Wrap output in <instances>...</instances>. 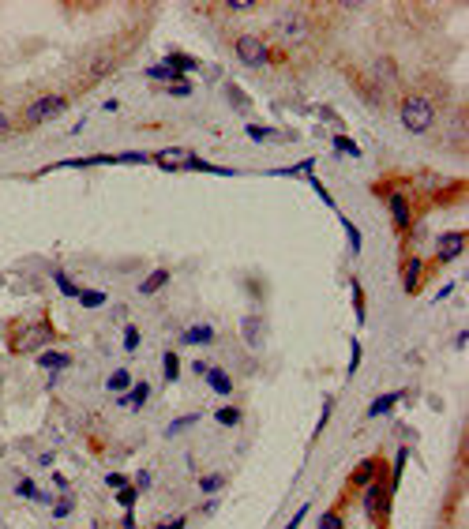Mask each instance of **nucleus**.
Instances as JSON below:
<instances>
[{
  "instance_id": "obj_1",
  "label": "nucleus",
  "mask_w": 469,
  "mask_h": 529,
  "mask_svg": "<svg viewBox=\"0 0 469 529\" xmlns=\"http://www.w3.org/2000/svg\"><path fill=\"white\" fill-rule=\"evenodd\" d=\"M398 120H402L405 132H413V135L432 132V124H435V102L428 98V94H405L402 106H398Z\"/></svg>"
},
{
  "instance_id": "obj_2",
  "label": "nucleus",
  "mask_w": 469,
  "mask_h": 529,
  "mask_svg": "<svg viewBox=\"0 0 469 529\" xmlns=\"http://www.w3.org/2000/svg\"><path fill=\"white\" fill-rule=\"evenodd\" d=\"M361 507H364V518H368L372 526L383 529L387 518H391V507H394V492L391 484H383V480H368V484L361 488Z\"/></svg>"
},
{
  "instance_id": "obj_3",
  "label": "nucleus",
  "mask_w": 469,
  "mask_h": 529,
  "mask_svg": "<svg viewBox=\"0 0 469 529\" xmlns=\"http://www.w3.org/2000/svg\"><path fill=\"white\" fill-rule=\"evenodd\" d=\"M274 34L282 38L285 45H304L312 38V15L304 8H282L274 15Z\"/></svg>"
},
{
  "instance_id": "obj_4",
  "label": "nucleus",
  "mask_w": 469,
  "mask_h": 529,
  "mask_svg": "<svg viewBox=\"0 0 469 529\" xmlns=\"http://www.w3.org/2000/svg\"><path fill=\"white\" fill-rule=\"evenodd\" d=\"M64 109H68L64 94H38V98L27 102V109H23V124L34 128V124H45V120H57Z\"/></svg>"
},
{
  "instance_id": "obj_5",
  "label": "nucleus",
  "mask_w": 469,
  "mask_h": 529,
  "mask_svg": "<svg viewBox=\"0 0 469 529\" xmlns=\"http://www.w3.org/2000/svg\"><path fill=\"white\" fill-rule=\"evenodd\" d=\"M233 53L241 64H248V68H267L270 64V45L263 42V38L256 34H237L233 38Z\"/></svg>"
},
{
  "instance_id": "obj_6",
  "label": "nucleus",
  "mask_w": 469,
  "mask_h": 529,
  "mask_svg": "<svg viewBox=\"0 0 469 529\" xmlns=\"http://www.w3.org/2000/svg\"><path fill=\"white\" fill-rule=\"evenodd\" d=\"M53 342V327L45 323H30V327H23L19 334H15V342H12V353H34V349H45Z\"/></svg>"
},
{
  "instance_id": "obj_7",
  "label": "nucleus",
  "mask_w": 469,
  "mask_h": 529,
  "mask_svg": "<svg viewBox=\"0 0 469 529\" xmlns=\"http://www.w3.org/2000/svg\"><path fill=\"white\" fill-rule=\"evenodd\" d=\"M192 154H195L192 147H162L158 154H150V162H154L158 169H165V173H180V169H188Z\"/></svg>"
},
{
  "instance_id": "obj_8",
  "label": "nucleus",
  "mask_w": 469,
  "mask_h": 529,
  "mask_svg": "<svg viewBox=\"0 0 469 529\" xmlns=\"http://www.w3.org/2000/svg\"><path fill=\"white\" fill-rule=\"evenodd\" d=\"M466 252V229H450L435 240V263H455Z\"/></svg>"
},
{
  "instance_id": "obj_9",
  "label": "nucleus",
  "mask_w": 469,
  "mask_h": 529,
  "mask_svg": "<svg viewBox=\"0 0 469 529\" xmlns=\"http://www.w3.org/2000/svg\"><path fill=\"white\" fill-rule=\"evenodd\" d=\"M387 207H391V218H394V226H398V233H409L413 229L409 196H405V191H391V196H387Z\"/></svg>"
},
{
  "instance_id": "obj_10",
  "label": "nucleus",
  "mask_w": 469,
  "mask_h": 529,
  "mask_svg": "<svg viewBox=\"0 0 469 529\" xmlns=\"http://www.w3.org/2000/svg\"><path fill=\"white\" fill-rule=\"evenodd\" d=\"M420 282H424V259H420V255H405V263H402V290L409 296H417Z\"/></svg>"
},
{
  "instance_id": "obj_11",
  "label": "nucleus",
  "mask_w": 469,
  "mask_h": 529,
  "mask_svg": "<svg viewBox=\"0 0 469 529\" xmlns=\"http://www.w3.org/2000/svg\"><path fill=\"white\" fill-rule=\"evenodd\" d=\"M147 398H150V383L147 379H135L132 390L117 395V405H121V410H128V413H139L143 405H147Z\"/></svg>"
},
{
  "instance_id": "obj_12",
  "label": "nucleus",
  "mask_w": 469,
  "mask_h": 529,
  "mask_svg": "<svg viewBox=\"0 0 469 529\" xmlns=\"http://www.w3.org/2000/svg\"><path fill=\"white\" fill-rule=\"evenodd\" d=\"M402 402H405V390H387V395H379V398H372V402H368L364 421H379V416H387L394 405H402Z\"/></svg>"
},
{
  "instance_id": "obj_13",
  "label": "nucleus",
  "mask_w": 469,
  "mask_h": 529,
  "mask_svg": "<svg viewBox=\"0 0 469 529\" xmlns=\"http://www.w3.org/2000/svg\"><path fill=\"white\" fill-rule=\"evenodd\" d=\"M180 342H184V346H214V342H218V331H214L211 323H188L184 331H180Z\"/></svg>"
},
{
  "instance_id": "obj_14",
  "label": "nucleus",
  "mask_w": 469,
  "mask_h": 529,
  "mask_svg": "<svg viewBox=\"0 0 469 529\" xmlns=\"http://www.w3.org/2000/svg\"><path fill=\"white\" fill-rule=\"evenodd\" d=\"M38 368H45L49 375H60L71 368V353L68 349H45V353H38Z\"/></svg>"
},
{
  "instance_id": "obj_15",
  "label": "nucleus",
  "mask_w": 469,
  "mask_h": 529,
  "mask_svg": "<svg viewBox=\"0 0 469 529\" xmlns=\"http://www.w3.org/2000/svg\"><path fill=\"white\" fill-rule=\"evenodd\" d=\"M203 379H206V387H211L218 398H229V395H233V375H229L226 368H214V364H211V368L203 372Z\"/></svg>"
},
{
  "instance_id": "obj_16",
  "label": "nucleus",
  "mask_w": 469,
  "mask_h": 529,
  "mask_svg": "<svg viewBox=\"0 0 469 529\" xmlns=\"http://www.w3.org/2000/svg\"><path fill=\"white\" fill-rule=\"evenodd\" d=\"M241 334H244V342H248L252 349H259V346H263V334H267L263 316H244L241 319Z\"/></svg>"
},
{
  "instance_id": "obj_17",
  "label": "nucleus",
  "mask_w": 469,
  "mask_h": 529,
  "mask_svg": "<svg viewBox=\"0 0 469 529\" xmlns=\"http://www.w3.org/2000/svg\"><path fill=\"white\" fill-rule=\"evenodd\" d=\"M169 278H173V270L169 267H158V270H150L147 278L139 282V293L143 296H154V293H162L165 285H169Z\"/></svg>"
},
{
  "instance_id": "obj_18",
  "label": "nucleus",
  "mask_w": 469,
  "mask_h": 529,
  "mask_svg": "<svg viewBox=\"0 0 469 529\" xmlns=\"http://www.w3.org/2000/svg\"><path fill=\"white\" fill-rule=\"evenodd\" d=\"M147 79L150 83H165V86H173V83H188V75H180V71H173V68H165V64H150L147 68Z\"/></svg>"
},
{
  "instance_id": "obj_19",
  "label": "nucleus",
  "mask_w": 469,
  "mask_h": 529,
  "mask_svg": "<svg viewBox=\"0 0 469 529\" xmlns=\"http://www.w3.org/2000/svg\"><path fill=\"white\" fill-rule=\"evenodd\" d=\"M132 383H135V375L128 372V368H113L109 379H106V390L109 395H124V390H132Z\"/></svg>"
},
{
  "instance_id": "obj_20",
  "label": "nucleus",
  "mask_w": 469,
  "mask_h": 529,
  "mask_svg": "<svg viewBox=\"0 0 469 529\" xmlns=\"http://www.w3.org/2000/svg\"><path fill=\"white\" fill-rule=\"evenodd\" d=\"M165 68H173V71H180V75H188V71H195L200 68V60L195 57H188V53H165Z\"/></svg>"
},
{
  "instance_id": "obj_21",
  "label": "nucleus",
  "mask_w": 469,
  "mask_h": 529,
  "mask_svg": "<svg viewBox=\"0 0 469 529\" xmlns=\"http://www.w3.org/2000/svg\"><path fill=\"white\" fill-rule=\"evenodd\" d=\"M244 135H248L252 143H278L282 139V132H278V128H267V124H244Z\"/></svg>"
},
{
  "instance_id": "obj_22",
  "label": "nucleus",
  "mask_w": 469,
  "mask_h": 529,
  "mask_svg": "<svg viewBox=\"0 0 469 529\" xmlns=\"http://www.w3.org/2000/svg\"><path fill=\"white\" fill-rule=\"evenodd\" d=\"M376 477H379V462L368 458V462H361V466H357V473L349 477V484H353V488H364L368 480H376Z\"/></svg>"
},
{
  "instance_id": "obj_23",
  "label": "nucleus",
  "mask_w": 469,
  "mask_h": 529,
  "mask_svg": "<svg viewBox=\"0 0 469 529\" xmlns=\"http://www.w3.org/2000/svg\"><path fill=\"white\" fill-rule=\"evenodd\" d=\"M214 421H218L221 428H241L244 410H241V405H221V410H214Z\"/></svg>"
},
{
  "instance_id": "obj_24",
  "label": "nucleus",
  "mask_w": 469,
  "mask_h": 529,
  "mask_svg": "<svg viewBox=\"0 0 469 529\" xmlns=\"http://www.w3.org/2000/svg\"><path fill=\"white\" fill-rule=\"evenodd\" d=\"M162 379L165 383H177L180 379V357H177V349H165L162 353Z\"/></svg>"
},
{
  "instance_id": "obj_25",
  "label": "nucleus",
  "mask_w": 469,
  "mask_h": 529,
  "mask_svg": "<svg viewBox=\"0 0 469 529\" xmlns=\"http://www.w3.org/2000/svg\"><path fill=\"white\" fill-rule=\"evenodd\" d=\"M53 285H57V290L60 293H64V296H71V301H75V296H79V285H75V278H71L68 274V270H53Z\"/></svg>"
},
{
  "instance_id": "obj_26",
  "label": "nucleus",
  "mask_w": 469,
  "mask_h": 529,
  "mask_svg": "<svg viewBox=\"0 0 469 529\" xmlns=\"http://www.w3.org/2000/svg\"><path fill=\"white\" fill-rule=\"evenodd\" d=\"M139 346H143V334H139V327H135V323H128V327H124V334H121V349H124V353H128V357H132V353H139Z\"/></svg>"
},
{
  "instance_id": "obj_27",
  "label": "nucleus",
  "mask_w": 469,
  "mask_h": 529,
  "mask_svg": "<svg viewBox=\"0 0 469 529\" xmlns=\"http://www.w3.org/2000/svg\"><path fill=\"white\" fill-rule=\"evenodd\" d=\"M83 308H101V304H109V293L106 290H79V296H75Z\"/></svg>"
},
{
  "instance_id": "obj_28",
  "label": "nucleus",
  "mask_w": 469,
  "mask_h": 529,
  "mask_svg": "<svg viewBox=\"0 0 469 529\" xmlns=\"http://www.w3.org/2000/svg\"><path fill=\"white\" fill-rule=\"evenodd\" d=\"M341 229H346L349 252H353V255H361V252H364V237H361V229H357L353 222H349V218H341Z\"/></svg>"
},
{
  "instance_id": "obj_29",
  "label": "nucleus",
  "mask_w": 469,
  "mask_h": 529,
  "mask_svg": "<svg viewBox=\"0 0 469 529\" xmlns=\"http://www.w3.org/2000/svg\"><path fill=\"white\" fill-rule=\"evenodd\" d=\"M221 488H226V477H221V473H203L200 477V492L203 495H214V492H221Z\"/></svg>"
},
{
  "instance_id": "obj_30",
  "label": "nucleus",
  "mask_w": 469,
  "mask_h": 529,
  "mask_svg": "<svg viewBox=\"0 0 469 529\" xmlns=\"http://www.w3.org/2000/svg\"><path fill=\"white\" fill-rule=\"evenodd\" d=\"M117 507H124V510H135V503H139V492H135V484H124V488H117Z\"/></svg>"
},
{
  "instance_id": "obj_31",
  "label": "nucleus",
  "mask_w": 469,
  "mask_h": 529,
  "mask_svg": "<svg viewBox=\"0 0 469 529\" xmlns=\"http://www.w3.org/2000/svg\"><path fill=\"white\" fill-rule=\"evenodd\" d=\"M192 424H200V413H184V416H177V421L165 428V439H173V436H180L184 428H192Z\"/></svg>"
},
{
  "instance_id": "obj_32",
  "label": "nucleus",
  "mask_w": 469,
  "mask_h": 529,
  "mask_svg": "<svg viewBox=\"0 0 469 529\" xmlns=\"http://www.w3.org/2000/svg\"><path fill=\"white\" fill-rule=\"evenodd\" d=\"M312 169H315V158H304V162H297V165H289V169H274L278 176H312Z\"/></svg>"
},
{
  "instance_id": "obj_33",
  "label": "nucleus",
  "mask_w": 469,
  "mask_h": 529,
  "mask_svg": "<svg viewBox=\"0 0 469 529\" xmlns=\"http://www.w3.org/2000/svg\"><path fill=\"white\" fill-rule=\"evenodd\" d=\"M349 290H353V311H357V323H368V319H364V290H361V282H357V278H353V282H349Z\"/></svg>"
},
{
  "instance_id": "obj_34",
  "label": "nucleus",
  "mask_w": 469,
  "mask_h": 529,
  "mask_svg": "<svg viewBox=\"0 0 469 529\" xmlns=\"http://www.w3.org/2000/svg\"><path fill=\"white\" fill-rule=\"evenodd\" d=\"M71 515H75V499H71V492H64L53 503V518H71Z\"/></svg>"
},
{
  "instance_id": "obj_35",
  "label": "nucleus",
  "mask_w": 469,
  "mask_h": 529,
  "mask_svg": "<svg viewBox=\"0 0 469 529\" xmlns=\"http://www.w3.org/2000/svg\"><path fill=\"white\" fill-rule=\"evenodd\" d=\"M335 154H349V158H361V147H357L349 135H335Z\"/></svg>"
},
{
  "instance_id": "obj_36",
  "label": "nucleus",
  "mask_w": 469,
  "mask_h": 529,
  "mask_svg": "<svg viewBox=\"0 0 469 529\" xmlns=\"http://www.w3.org/2000/svg\"><path fill=\"white\" fill-rule=\"evenodd\" d=\"M361 357H364V346L361 342H349V368H346V375H357V368H361Z\"/></svg>"
},
{
  "instance_id": "obj_37",
  "label": "nucleus",
  "mask_w": 469,
  "mask_h": 529,
  "mask_svg": "<svg viewBox=\"0 0 469 529\" xmlns=\"http://www.w3.org/2000/svg\"><path fill=\"white\" fill-rule=\"evenodd\" d=\"M330 410H335V398H327V402H323V413H320V421H315L312 439H320V436H323V428H327V421H330Z\"/></svg>"
},
{
  "instance_id": "obj_38",
  "label": "nucleus",
  "mask_w": 469,
  "mask_h": 529,
  "mask_svg": "<svg viewBox=\"0 0 469 529\" xmlns=\"http://www.w3.org/2000/svg\"><path fill=\"white\" fill-rule=\"evenodd\" d=\"M15 495H19V499H30V503H34V495H38V484H34V480H30V477H23L19 484H15Z\"/></svg>"
},
{
  "instance_id": "obj_39",
  "label": "nucleus",
  "mask_w": 469,
  "mask_h": 529,
  "mask_svg": "<svg viewBox=\"0 0 469 529\" xmlns=\"http://www.w3.org/2000/svg\"><path fill=\"white\" fill-rule=\"evenodd\" d=\"M192 91H195L192 79H188V83H173V86H165V94H169V98H192Z\"/></svg>"
},
{
  "instance_id": "obj_40",
  "label": "nucleus",
  "mask_w": 469,
  "mask_h": 529,
  "mask_svg": "<svg viewBox=\"0 0 469 529\" xmlns=\"http://www.w3.org/2000/svg\"><path fill=\"white\" fill-rule=\"evenodd\" d=\"M315 529H346V522H341V515H338V507L327 510V515L320 518V526H315Z\"/></svg>"
},
{
  "instance_id": "obj_41",
  "label": "nucleus",
  "mask_w": 469,
  "mask_h": 529,
  "mask_svg": "<svg viewBox=\"0 0 469 529\" xmlns=\"http://www.w3.org/2000/svg\"><path fill=\"white\" fill-rule=\"evenodd\" d=\"M308 507H312V499H304V503H300L297 510H293V518H289V522H285V529H300V522H304V518H308Z\"/></svg>"
},
{
  "instance_id": "obj_42",
  "label": "nucleus",
  "mask_w": 469,
  "mask_h": 529,
  "mask_svg": "<svg viewBox=\"0 0 469 529\" xmlns=\"http://www.w3.org/2000/svg\"><path fill=\"white\" fill-rule=\"evenodd\" d=\"M226 12H233V15H248V12H256V0H229Z\"/></svg>"
},
{
  "instance_id": "obj_43",
  "label": "nucleus",
  "mask_w": 469,
  "mask_h": 529,
  "mask_svg": "<svg viewBox=\"0 0 469 529\" xmlns=\"http://www.w3.org/2000/svg\"><path fill=\"white\" fill-rule=\"evenodd\" d=\"M150 484H154V477H150V469H139L135 473V492H150Z\"/></svg>"
},
{
  "instance_id": "obj_44",
  "label": "nucleus",
  "mask_w": 469,
  "mask_h": 529,
  "mask_svg": "<svg viewBox=\"0 0 469 529\" xmlns=\"http://www.w3.org/2000/svg\"><path fill=\"white\" fill-rule=\"evenodd\" d=\"M308 184H312V188H315V196H320V199H323V203H327V207H330V211H335V199H330V191H327V188H323V184H320V180H315V173H312V176H308Z\"/></svg>"
},
{
  "instance_id": "obj_45",
  "label": "nucleus",
  "mask_w": 469,
  "mask_h": 529,
  "mask_svg": "<svg viewBox=\"0 0 469 529\" xmlns=\"http://www.w3.org/2000/svg\"><path fill=\"white\" fill-rule=\"evenodd\" d=\"M106 484L117 492V488H124V484H128V473H109V477H106Z\"/></svg>"
},
{
  "instance_id": "obj_46",
  "label": "nucleus",
  "mask_w": 469,
  "mask_h": 529,
  "mask_svg": "<svg viewBox=\"0 0 469 529\" xmlns=\"http://www.w3.org/2000/svg\"><path fill=\"white\" fill-rule=\"evenodd\" d=\"M53 484H57L60 492H71V484H68V477H64V473H53Z\"/></svg>"
},
{
  "instance_id": "obj_47",
  "label": "nucleus",
  "mask_w": 469,
  "mask_h": 529,
  "mask_svg": "<svg viewBox=\"0 0 469 529\" xmlns=\"http://www.w3.org/2000/svg\"><path fill=\"white\" fill-rule=\"evenodd\" d=\"M101 113H121V102H117V98L101 102Z\"/></svg>"
},
{
  "instance_id": "obj_48",
  "label": "nucleus",
  "mask_w": 469,
  "mask_h": 529,
  "mask_svg": "<svg viewBox=\"0 0 469 529\" xmlns=\"http://www.w3.org/2000/svg\"><path fill=\"white\" fill-rule=\"evenodd\" d=\"M188 526V518H173V522H165V526H154V529H184Z\"/></svg>"
},
{
  "instance_id": "obj_49",
  "label": "nucleus",
  "mask_w": 469,
  "mask_h": 529,
  "mask_svg": "<svg viewBox=\"0 0 469 529\" xmlns=\"http://www.w3.org/2000/svg\"><path fill=\"white\" fill-rule=\"evenodd\" d=\"M121 529H139V526H135V510H124V522H121Z\"/></svg>"
},
{
  "instance_id": "obj_50",
  "label": "nucleus",
  "mask_w": 469,
  "mask_h": 529,
  "mask_svg": "<svg viewBox=\"0 0 469 529\" xmlns=\"http://www.w3.org/2000/svg\"><path fill=\"white\" fill-rule=\"evenodd\" d=\"M455 290H458V285H455V282H447V285H443V290H440V293H435V301H447V296H450V293H455Z\"/></svg>"
},
{
  "instance_id": "obj_51",
  "label": "nucleus",
  "mask_w": 469,
  "mask_h": 529,
  "mask_svg": "<svg viewBox=\"0 0 469 529\" xmlns=\"http://www.w3.org/2000/svg\"><path fill=\"white\" fill-rule=\"evenodd\" d=\"M466 342H469V331H458V338H455V349L462 353V349H466Z\"/></svg>"
},
{
  "instance_id": "obj_52",
  "label": "nucleus",
  "mask_w": 469,
  "mask_h": 529,
  "mask_svg": "<svg viewBox=\"0 0 469 529\" xmlns=\"http://www.w3.org/2000/svg\"><path fill=\"white\" fill-rule=\"evenodd\" d=\"M8 128H12V117H8V113H4V109H0V135H4V132H8Z\"/></svg>"
},
{
  "instance_id": "obj_53",
  "label": "nucleus",
  "mask_w": 469,
  "mask_h": 529,
  "mask_svg": "<svg viewBox=\"0 0 469 529\" xmlns=\"http://www.w3.org/2000/svg\"><path fill=\"white\" fill-rule=\"evenodd\" d=\"M455 529H458V526H455Z\"/></svg>"
}]
</instances>
